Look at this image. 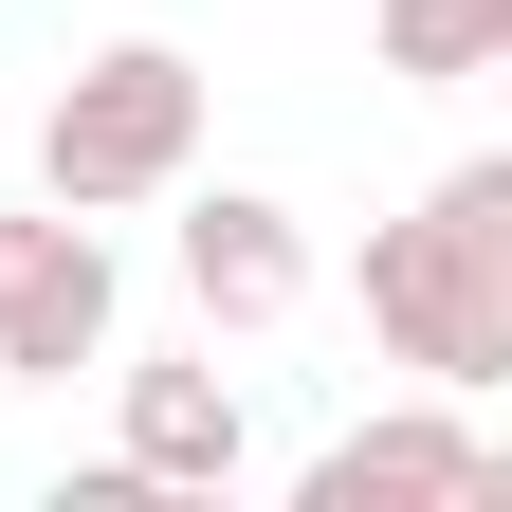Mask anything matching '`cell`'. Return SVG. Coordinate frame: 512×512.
Wrapping results in <instances>:
<instances>
[{
    "instance_id": "obj_1",
    "label": "cell",
    "mask_w": 512,
    "mask_h": 512,
    "mask_svg": "<svg viewBox=\"0 0 512 512\" xmlns=\"http://www.w3.org/2000/svg\"><path fill=\"white\" fill-rule=\"evenodd\" d=\"M366 330H384V366H421L439 403L512 384V165H439L421 202L366 238Z\"/></svg>"
},
{
    "instance_id": "obj_2",
    "label": "cell",
    "mask_w": 512,
    "mask_h": 512,
    "mask_svg": "<svg viewBox=\"0 0 512 512\" xmlns=\"http://www.w3.org/2000/svg\"><path fill=\"white\" fill-rule=\"evenodd\" d=\"M183 165H202V55H183V37H110V55L55 74V110H37V202L128 220V202H165Z\"/></svg>"
},
{
    "instance_id": "obj_3",
    "label": "cell",
    "mask_w": 512,
    "mask_h": 512,
    "mask_svg": "<svg viewBox=\"0 0 512 512\" xmlns=\"http://www.w3.org/2000/svg\"><path fill=\"white\" fill-rule=\"evenodd\" d=\"M110 238L74 220V202H19L0 220V366L19 384H74V366H110Z\"/></svg>"
},
{
    "instance_id": "obj_4",
    "label": "cell",
    "mask_w": 512,
    "mask_h": 512,
    "mask_svg": "<svg viewBox=\"0 0 512 512\" xmlns=\"http://www.w3.org/2000/svg\"><path fill=\"white\" fill-rule=\"evenodd\" d=\"M110 458L147 476V494H238L256 421H238L220 366H110Z\"/></svg>"
},
{
    "instance_id": "obj_5",
    "label": "cell",
    "mask_w": 512,
    "mask_h": 512,
    "mask_svg": "<svg viewBox=\"0 0 512 512\" xmlns=\"http://www.w3.org/2000/svg\"><path fill=\"white\" fill-rule=\"evenodd\" d=\"M165 202H183V183H165ZM183 293H202V330H293V311H311V238H293V202H256V183L183 202Z\"/></svg>"
},
{
    "instance_id": "obj_6",
    "label": "cell",
    "mask_w": 512,
    "mask_h": 512,
    "mask_svg": "<svg viewBox=\"0 0 512 512\" xmlns=\"http://www.w3.org/2000/svg\"><path fill=\"white\" fill-rule=\"evenodd\" d=\"M421 494H494V439L476 421H348L330 458H311V512H421Z\"/></svg>"
},
{
    "instance_id": "obj_7",
    "label": "cell",
    "mask_w": 512,
    "mask_h": 512,
    "mask_svg": "<svg viewBox=\"0 0 512 512\" xmlns=\"http://www.w3.org/2000/svg\"><path fill=\"white\" fill-rule=\"evenodd\" d=\"M512 55V0H384V74L403 92H476Z\"/></svg>"
}]
</instances>
